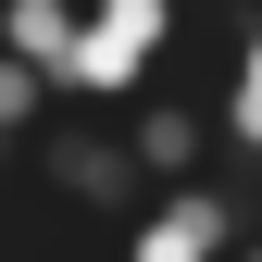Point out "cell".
I'll return each mask as SVG.
<instances>
[{
  "instance_id": "cell-1",
  "label": "cell",
  "mask_w": 262,
  "mask_h": 262,
  "mask_svg": "<svg viewBox=\"0 0 262 262\" xmlns=\"http://www.w3.org/2000/svg\"><path fill=\"white\" fill-rule=\"evenodd\" d=\"M162 50H175V0H88V38H75V62H62L50 88L88 100V113H100V100H138Z\"/></svg>"
},
{
  "instance_id": "cell-2",
  "label": "cell",
  "mask_w": 262,
  "mask_h": 262,
  "mask_svg": "<svg viewBox=\"0 0 262 262\" xmlns=\"http://www.w3.org/2000/svg\"><path fill=\"white\" fill-rule=\"evenodd\" d=\"M237 237H250V187L175 175L138 225H125V262H237Z\"/></svg>"
},
{
  "instance_id": "cell-3",
  "label": "cell",
  "mask_w": 262,
  "mask_h": 262,
  "mask_svg": "<svg viewBox=\"0 0 262 262\" xmlns=\"http://www.w3.org/2000/svg\"><path fill=\"white\" fill-rule=\"evenodd\" d=\"M38 175L62 187V200H88V212H150V200H162V175L138 162V138H100V125L38 138Z\"/></svg>"
},
{
  "instance_id": "cell-4",
  "label": "cell",
  "mask_w": 262,
  "mask_h": 262,
  "mask_svg": "<svg viewBox=\"0 0 262 262\" xmlns=\"http://www.w3.org/2000/svg\"><path fill=\"white\" fill-rule=\"evenodd\" d=\"M0 38H13V62H38V75H62L88 38V0H0Z\"/></svg>"
},
{
  "instance_id": "cell-5",
  "label": "cell",
  "mask_w": 262,
  "mask_h": 262,
  "mask_svg": "<svg viewBox=\"0 0 262 262\" xmlns=\"http://www.w3.org/2000/svg\"><path fill=\"white\" fill-rule=\"evenodd\" d=\"M125 138H138V162H150L162 187L200 175V113H187V100H138V125H125Z\"/></svg>"
},
{
  "instance_id": "cell-6",
  "label": "cell",
  "mask_w": 262,
  "mask_h": 262,
  "mask_svg": "<svg viewBox=\"0 0 262 262\" xmlns=\"http://www.w3.org/2000/svg\"><path fill=\"white\" fill-rule=\"evenodd\" d=\"M225 150H237V162H262V25H250V38H237V75H225Z\"/></svg>"
},
{
  "instance_id": "cell-7",
  "label": "cell",
  "mask_w": 262,
  "mask_h": 262,
  "mask_svg": "<svg viewBox=\"0 0 262 262\" xmlns=\"http://www.w3.org/2000/svg\"><path fill=\"white\" fill-rule=\"evenodd\" d=\"M62 100V88L38 75V62H0V138H38V113Z\"/></svg>"
},
{
  "instance_id": "cell-8",
  "label": "cell",
  "mask_w": 262,
  "mask_h": 262,
  "mask_svg": "<svg viewBox=\"0 0 262 262\" xmlns=\"http://www.w3.org/2000/svg\"><path fill=\"white\" fill-rule=\"evenodd\" d=\"M237 262H262V237H237Z\"/></svg>"
}]
</instances>
